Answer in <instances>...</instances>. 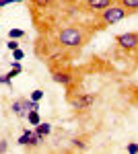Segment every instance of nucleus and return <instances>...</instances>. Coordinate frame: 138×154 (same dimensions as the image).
I'll return each mask as SVG.
<instances>
[{"label": "nucleus", "mask_w": 138, "mask_h": 154, "mask_svg": "<svg viewBox=\"0 0 138 154\" xmlns=\"http://www.w3.org/2000/svg\"><path fill=\"white\" fill-rule=\"evenodd\" d=\"M89 39V33L79 27V25H68L64 27L60 33H58V43L62 48H68V49H76V48H82Z\"/></svg>", "instance_id": "f257e3e1"}, {"label": "nucleus", "mask_w": 138, "mask_h": 154, "mask_svg": "<svg viewBox=\"0 0 138 154\" xmlns=\"http://www.w3.org/2000/svg\"><path fill=\"white\" fill-rule=\"evenodd\" d=\"M128 14H132V12L124 8L122 4H111V6H107L105 11L99 12V25L101 27H107V25H115L120 23L122 19H126Z\"/></svg>", "instance_id": "f03ea898"}, {"label": "nucleus", "mask_w": 138, "mask_h": 154, "mask_svg": "<svg viewBox=\"0 0 138 154\" xmlns=\"http://www.w3.org/2000/svg\"><path fill=\"white\" fill-rule=\"evenodd\" d=\"M115 43L126 51H132V49H138V31L136 33H122V35L115 37Z\"/></svg>", "instance_id": "7ed1b4c3"}, {"label": "nucleus", "mask_w": 138, "mask_h": 154, "mask_svg": "<svg viewBox=\"0 0 138 154\" xmlns=\"http://www.w3.org/2000/svg\"><path fill=\"white\" fill-rule=\"evenodd\" d=\"M41 140H43V138H39V136H37V131L25 130L23 134H21V138H19V144H21V146H27V148H35Z\"/></svg>", "instance_id": "20e7f679"}, {"label": "nucleus", "mask_w": 138, "mask_h": 154, "mask_svg": "<svg viewBox=\"0 0 138 154\" xmlns=\"http://www.w3.org/2000/svg\"><path fill=\"white\" fill-rule=\"evenodd\" d=\"M111 4H114V0H85V8L91 12H101Z\"/></svg>", "instance_id": "39448f33"}, {"label": "nucleus", "mask_w": 138, "mask_h": 154, "mask_svg": "<svg viewBox=\"0 0 138 154\" xmlns=\"http://www.w3.org/2000/svg\"><path fill=\"white\" fill-rule=\"evenodd\" d=\"M93 101H95V95H89V93L76 95V99H70V103H72L74 109H87L89 105H93Z\"/></svg>", "instance_id": "423d86ee"}, {"label": "nucleus", "mask_w": 138, "mask_h": 154, "mask_svg": "<svg viewBox=\"0 0 138 154\" xmlns=\"http://www.w3.org/2000/svg\"><path fill=\"white\" fill-rule=\"evenodd\" d=\"M11 109H12V113H14L17 117H27V113H29V109L25 107V99H17L11 105Z\"/></svg>", "instance_id": "0eeeda50"}, {"label": "nucleus", "mask_w": 138, "mask_h": 154, "mask_svg": "<svg viewBox=\"0 0 138 154\" xmlns=\"http://www.w3.org/2000/svg\"><path fill=\"white\" fill-rule=\"evenodd\" d=\"M54 82H58V84H70L72 82V74L70 72H54Z\"/></svg>", "instance_id": "6e6552de"}, {"label": "nucleus", "mask_w": 138, "mask_h": 154, "mask_svg": "<svg viewBox=\"0 0 138 154\" xmlns=\"http://www.w3.org/2000/svg\"><path fill=\"white\" fill-rule=\"evenodd\" d=\"M35 131H37V136H39V138H46V136H50V131H52V125L46 123V121H41V123H37V125H35Z\"/></svg>", "instance_id": "1a4fd4ad"}, {"label": "nucleus", "mask_w": 138, "mask_h": 154, "mask_svg": "<svg viewBox=\"0 0 138 154\" xmlns=\"http://www.w3.org/2000/svg\"><path fill=\"white\" fill-rule=\"evenodd\" d=\"M117 4H122L124 8H128L130 12L138 11V0H117Z\"/></svg>", "instance_id": "9d476101"}, {"label": "nucleus", "mask_w": 138, "mask_h": 154, "mask_svg": "<svg viewBox=\"0 0 138 154\" xmlns=\"http://www.w3.org/2000/svg\"><path fill=\"white\" fill-rule=\"evenodd\" d=\"M27 121H29L31 125H37V123H41V117H39L37 111H29V113H27Z\"/></svg>", "instance_id": "9b49d317"}, {"label": "nucleus", "mask_w": 138, "mask_h": 154, "mask_svg": "<svg viewBox=\"0 0 138 154\" xmlns=\"http://www.w3.org/2000/svg\"><path fill=\"white\" fill-rule=\"evenodd\" d=\"M25 37V31H21V29H11L8 31V39H23Z\"/></svg>", "instance_id": "f8f14e48"}, {"label": "nucleus", "mask_w": 138, "mask_h": 154, "mask_svg": "<svg viewBox=\"0 0 138 154\" xmlns=\"http://www.w3.org/2000/svg\"><path fill=\"white\" fill-rule=\"evenodd\" d=\"M31 99H33V101H41V99H43V91H41V88L33 91V93H31Z\"/></svg>", "instance_id": "ddd939ff"}, {"label": "nucleus", "mask_w": 138, "mask_h": 154, "mask_svg": "<svg viewBox=\"0 0 138 154\" xmlns=\"http://www.w3.org/2000/svg\"><path fill=\"white\" fill-rule=\"evenodd\" d=\"M6 48L14 51V49H19V43H17V39H8V43H6Z\"/></svg>", "instance_id": "4468645a"}, {"label": "nucleus", "mask_w": 138, "mask_h": 154, "mask_svg": "<svg viewBox=\"0 0 138 154\" xmlns=\"http://www.w3.org/2000/svg\"><path fill=\"white\" fill-rule=\"evenodd\" d=\"M126 152L136 154V152H138V144H134V142H132V144H128V146H126Z\"/></svg>", "instance_id": "2eb2a0df"}, {"label": "nucleus", "mask_w": 138, "mask_h": 154, "mask_svg": "<svg viewBox=\"0 0 138 154\" xmlns=\"http://www.w3.org/2000/svg\"><path fill=\"white\" fill-rule=\"evenodd\" d=\"M12 58H14V60H23L25 58V51H23V49H14V51H12Z\"/></svg>", "instance_id": "dca6fc26"}, {"label": "nucleus", "mask_w": 138, "mask_h": 154, "mask_svg": "<svg viewBox=\"0 0 138 154\" xmlns=\"http://www.w3.org/2000/svg\"><path fill=\"white\" fill-rule=\"evenodd\" d=\"M11 80H12L11 74H4V76H0V84H8V86H11Z\"/></svg>", "instance_id": "f3484780"}, {"label": "nucleus", "mask_w": 138, "mask_h": 154, "mask_svg": "<svg viewBox=\"0 0 138 154\" xmlns=\"http://www.w3.org/2000/svg\"><path fill=\"white\" fill-rule=\"evenodd\" d=\"M11 66H12V68H14V70H19V72H23V66H21V64H19V60H14V62H12Z\"/></svg>", "instance_id": "a211bd4d"}, {"label": "nucleus", "mask_w": 138, "mask_h": 154, "mask_svg": "<svg viewBox=\"0 0 138 154\" xmlns=\"http://www.w3.org/2000/svg\"><path fill=\"white\" fill-rule=\"evenodd\" d=\"M8 150V144H6V140H0V152H6Z\"/></svg>", "instance_id": "6ab92c4d"}, {"label": "nucleus", "mask_w": 138, "mask_h": 154, "mask_svg": "<svg viewBox=\"0 0 138 154\" xmlns=\"http://www.w3.org/2000/svg\"><path fill=\"white\" fill-rule=\"evenodd\" d=\"M62 2H64V4H68V6H72V4H76L79 0H62Z\"/></svg>", "instance_id": "aec40b11"}]
</instances>
